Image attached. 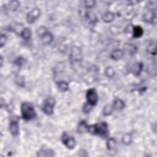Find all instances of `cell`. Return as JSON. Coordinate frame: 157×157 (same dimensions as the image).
Returning a JSON list of instances; mask_svg holds the SVG:
<instances>
[{
  "label": "cell",
  "mask_w": 157,
  "mask_h": 157,
  "mask_svg": "<svg viewBox=\"0 0 157 157\" xmlns=\"http://www.w3.org/2000/svg\"><path fill=\"white\" fill-rule=\"evenodd\" d=\"M61 139L63 144L69 149H73L76 146V141L75 139L71 136L66 132L63 133Z\"/></svg>",
  "instance_id": "obj_7"
},
{
  "label": "cell",
  "mask_w": 157,
  "mask_h": 157,
  "mask_svg": "<svg viewBox=\"0 0 157 157\" xmlns=\"http://www.w3.org/2000/svg\"><path fill=\"white\" fill-rule=\"evenodd\" d=\"M102 19L106 23H110L114 19V14L110 12H106L102 16Z\"/></svg>",
  "instance_id": "obj_19"
},
{
  "label": "cell",
  "mask_w": 157,
  "mask_h": 157,
  "mask_svg": "<svg viewBox=\"0 0 157 157\" xmlns=\"http://www.w3.org/2000/svg\"><path fill=\"white\" fill-rule=\"evenodd\" d=\"M82 61V52L80 48L78 47H74L72 49L70 54V61L71 65L74 69H76L78 66L81 65Z\"/></svg>",
  "instance_id": "obj_3"
},
{
  "label": "cell",
  "mask_w": 157,
  "mask_h": 157,
  "mask_svg": "<svg viewBox=\"0 0 157 157\" xmlns=\"http://www.w3.org/2000/svg\"><path fill=\"white\" fill-rule=\"evenodd\" d=\"M93 107H91V106H90L87 103H85L83 107V111L85 113H88L89 112H90V111H91Z\"/></svg>",
  "instance_id": "obj_28"
},
{
  "label": "cell",
  "mask_w": 157,
  "mask_h": 157,
  "mask_svg": "<svg viewBox=\"0 0 157 157\" xmlns=\"http://www.w3.org/2000/svg\"><path fill=\"white\" fill-rule=\"evenodd\" d=\"M9 131L14 136L19 134V124L17 119L14 118L11 120L9 123Z\"/></svg>",
  "instance_id": "obj_9"
},
{
  "label": "cell",
  "mask_w": 157,
  "mask_h": 157,
  "mask_svg": "<svg viewBox=\"0 0 157 157\" xmlns=\"http://www.w3.org/2000/svg\"><path fill=\"white\" fill-rule=\"evenodd\" d=\"M86 99L87 103L91 107H94L96 105L98 101V96L95 88H90L87 91Z\"/></svg>",
  "instance_id": "obj_5"
},
{
  "label": "cell",
  "mask_w": 157,
  "mask_h": 157,
  "mask_svg": "<svg viewBox=\"0 0 157 157\" xmlns=\"http://www.w3.org/2000/svg\"><path fill=\"white\" fill-rule=\"evenodd\" d=\"M86 131L94 135L106 138L109 136V126L106 122H99L95 125H87Z\"/></svg>",
  "instance_id": "obj_1"
},
{
  "label": "cell",
  "mask_w": 157,
  "mask_h": 157,
  "mask_svg": "<svg viewBox=\"0 0 157 157\" xmlns=\"http://www.w3.org/2000/svg\"><path fill=\"white\" fill-rule=\"evenodd\" d=\"M132 136L129 133H126L123 135L122 137V142L125 145H129L132 142Z\"/></svg>",
  "instance_id": "obj_20"
},
{
  "label": "cell",
  "mask_w": 157,
  "mask_h": 157,
  "mask_svg": "<svg viewBox=\"0 0 157 157\" xmlns=\"http://www.w3.org/2000/svg\"><path fill=\"white\" fill-rule=\"evenodd\" d=\"M85 17H86V19L91 24H95L97 22V17L96 15L91 11L87 12L86 14H85Z\"/></svg>",
  "instance_id": "obj_13"
},
{
  "label": "cell",
  "mask_w": 157,
  "mask_h": 157,
  "mask_svg": "<svg viewBox=\"0 0 157 157\" xmlns=\"http://www.w3.org/2000/svg\"><path fill=\"white\" fill-rule=\"evenodd\" d=\"M112 106H113V109L121 110V109H123L125 108V102L123 100H122V99H116L114 100Z\"/></svg>",
  "instance_id": "obj_14"
},
{
  "label": "cell",
  "mask_w": 157,
  "mask_h": 157,
  "mask_svg": "<svg viewBox=\"0 0 157 157\" xmlns=\"http://www.w3.org/2000/svg\"><path fill=\"white\" fill-rule=\"evenodd\" d=\"M57 88L61 92H65L69 90V85L65 81H60L56 83Z\"/></svg>",
  "instance_id": "obj_16"
},
{
  "label": "cell",
  "mask_w": 157,
  "mask_h": 157,
  "mask_svg": "<svg viewBox=\"0 0 157 157\" xmlns=\"http://www.w3.org/2000/svg\"><path fill=\"white\" fill-rule=\"evenodd\" d=\"M105 74L107 77H108L109 78H112L114 76V75H115L116 72L112 67L109 66V67L106 68L105 70Z\"/></svg>",
  "instance_id": "obj_25"
},
{
  "label": "cell",
  "mask_w": 157,
  "mask_h": 157,
  "mask_svg": "<svg viewBox=\"0 0 157 157\" xmlns=\"http://www.w3.org/2000/svg\"><path fill=\"white\" fill-rule=\"evenodd\" d=\"M20 36L24 39L28 40L31 38V31L28 28H25L20 32Z\"/></svg>",
  "instance_id": "obj_17"
},
{
  "label": "cell",
  "mask_w": 157,
  "mask_h": 157,
  "mask_svg": "<svg viewBox=\"0 0 157 157\" xmlns=\"http://www.w3.org/2000/svg\"><path fill=\"white\" fill-rule=\"evenodd\" d=\"M54 152L51 149H41L38 152V156H53Z\"/></svg>",
  "instance_id": "obj_15"
},
{
  "label": "cell",
  "mask_w": 157,
  "mask_h": 157,
  "mask_svg": "<svg viewBox=\"0 0 157 157\" xmlns=\"http://www.w3.org/2000/svg\"><path fill=\"white\" fill-rule=\"evenodd\" d=\"M42 41V42L44 44L48 45L51 44V42L53 41L54 36L51 33H50L49 31H47L46 33H44L42 36L40 38Z\"/></svg>",
  "instance_id": "obj_11"
},
{
  "label": "cell",
  "mask_w": 157,
  "mask_h": 157,
  "mask_svg": "<svg viewBox=\"0 0 157 157\" xmlns=\"http://www.w3.org/2000/svg\"><path fill=\"white\" fill-rule=\"evenodd\" d=\"M116 146V141L114 138H109L107 142V147L109 151H112V150Z\"/></svg>",
  "instance_id": "obj_22"
},
{
  "label": "cell",
  "mask_w": 157,
  "mask_h": 157,
  "mask_svg": "<svg viewBox=\"0 0 157 157\" xmlns=\"http://www.w3.org/2000/svg\"><path fill=\"white\" fill-rule=\"evenodd\" d=\"M25 62V59L22 56H19L14 60V64L18 66H22Z\"/></svg>",
  "instance_id": "obj_26"
},
{
  "label": "cell",
  "mask_w": 157,
  "mask_h": 157,
  "mask_svg": "<svg viewBox=\"0 0 157 157\" xmlns=\"http://www.w3.org/2000/svg\"><path fill=\"white\" fill-rule=\"evenodd\" d=\"M41 11L39 8H35L28 12L26 16V20L28 24H33L40 16Z\"/></svg>",
  "instance_id": "obj_8"
},
{
  "label": "cell",
  "mask_w": 157,
  "mask_h": 157,
  "mask_svg": "<svg viewBox=\"0 0 157 157\" xmlns=\"http://www.w3.org/2000/svg\"><path fill=\"white\" fill-rule=\"evenodd\" d=\"M125 49L127 51L129 52L131 54H134L137 52V47L132 44H128L125 46Z\"/></svg>",
  "instance_id": "obj_24"
},
{
  "label": "cell",
  "mask_w": 157,
  "mask_h": 157,
  "mask_svg": "<svg viewBox=\"0 0 157 157\" xmlns=\"http://www.w3.org/2000/svg\"><path fill=\"white\" fill-rule=\"evenodd\" d=\"M15 82L17 85L20 87H23L25 85L24 77L22 76H17L15 78Z\"/></svg>",
  "instance_id": "obj_23"
},
{
  "label": "cell",
  "mask_w": 157,
  "mask_h": 157,
  "mask_svg": "<svg viewBox=\"0 0 157 157\" xmlns=\"http://www.w3.org/2000/svg\"><path fill=\"white\" fill-rule=\"evenodd\" d=\"M142 70H143V63L137 62L134 63L133 66L132 73L136 76H139L141 75Z\"/></svg>",
  "instance_id": "obj_10"
},
{
  "label": "cell",
  "mask_w": 157,
  "mask_h": 157,
  "mask_svg": "<svg viewBox=\"0 0 157 157\" xmlns=\"http://www.w3.org/2000/svg\"><path fill=\"white\" fill-rule=\"evenodd\" d=\"M56 104L55 98L49 97L45 99L42 107V110L45 114L47 116H51L54 113V107Z\"/></svg>",
  "instance_id": "obj_4"
},
{
  "label": "cell",
  "mask_w": 157,
  "mask_h": 157,
  "mask_svg": "<svg viewBox=\"0 0 157 157\" xmlns=\"http://www.w3.org/2000/svg\"><path fill=\"white\" fill-rule=\"evenodd\" d=\"M113 109V106L111 105H106L103 108V114L104 116H109L112 114Z\"/></svg>",
  "instance_id": "obj_21"
},
{
  "label": "cell",
  "mask_w": 157,
  "mask_h": 157,
  "mask_svg": "<svg viewBox=\"0 0 157 157\" xmlns=\"http://www.w3.org/2000/svg\"><path fill=\"white\" fill-rule=\"evenodd\" d=\"M132 33L133 37L134 38H139L143 35V28L139 25L135 26L132 28Z\"/></svg>",
  "instance_id": "obj_12"
},
{
  "label": "cell",
  "mask_w": 157,
  "mask_h": 157,
  "mask_svg": "<svg viewBox=\"0 0 157 157\" xmlns=\"http://www.w3.org/2000/svg\"><path fill=\"white\" fill-rule=\"evenodd\" d=\"M19 3L18 1H11L9 3L10 7L13 10H16L17 8V7L19 6Z\"/></svg>",
  "instance_id": "obj_30"
},
{
  "label": "cell",
  "mask_w": 157,
  "mask_h": 157,
  "mask_svg": "<svg viewBox=\"0 0 157 157\" xmlns=\"http://www.w3.org/2000/svg\"><path fill=\"white\" fill-rule=\"evenodd\" d=\"M95 1H85V6L88 9H90L95 6Z\"/></svg>",
  "instance_id": "obj_29"
},
{
  "label": "cell",
  "mask_w": 157,
  "mask_h": 157,
  "mask_svg": "<svg viewBox=\"0 0 157 157\" xmlns=\"http://www.w3.org/2000/svg\"><path fill=\"white\" fill-rule=\"evenodd\" d=\"M143 19L145 22L149 24H153L154 21L156 20V10L152 9L150 6H147L145 9Z\"/></svg>",
  "instance_id": "obj_6"
},
{
  "label": "cell",
  "mask_w": 157,
  "mask_h": 157,
  "mask_svg": "<svg viewBox=\"0 0 157 157\" xmlns=\"http://www.w3.org/2000/svg\"><path fill=\"white\" fill-rule=\"evenodd\" d=\"M7 39H8V38H7V36L5 34H1V37H0V46H1V47H3L6 44Z\"/></svg>",
  "instance_id": "obj_27"
},
{
  "label": "cell",
  "mask_w": 157,
  "mask_h": 157,
  "mask_svg": "<svg viewBox=\"0 0 157 157\" xmlns=\"http://www.w3.org/2000/svg\"><path fill=\"white\" fill-rule=\"evenodd\" d=\"M123 55V51L120 49H117L113 51L112 53L111 54V58L113 60H119L120 59Z\"/></svg>",
  "instance_id": "obj_18"
},
{
  "label": "cell",
  "mask_w": 157,
  "mask_h": 157,
  "mask_svg": "<svg viewBox=\"0 0 157 157\" xmlns=\"http://www.w3.org/2000/svg\"><path fill=\"white\" fill-rule=\"evenodd\" d=\"M21 114L23 119L26 121H30L36 117V112L33 105L28 102L23 103L21 105Z\"/></svg>",
  "instance_id": "obj_2"
}]
</instances>
